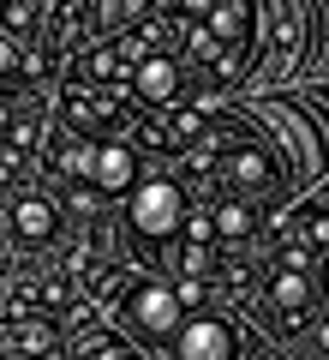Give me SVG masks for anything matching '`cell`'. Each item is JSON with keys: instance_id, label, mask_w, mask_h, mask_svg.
<instances>
[{"instance_id": "obj_1", "label": "cell", "mask_w": 329, "mask_h": 360, "mask_svg": "<svg viewBox=\"0 0 329 360\" xmlns=\"http://www.w3.org/2000/svg\"><path fill=\"white\" fill-rule=\"evenodd\" d=\"M186 180L180 174H138L126 186V234L138 252H156V246H168L180 234V222H186Z\"/></svg>"}, {"instance_id": "obj_2", "label": "cell", "mask_w": 329, "mask_h": 360, "mask_svg": "<svg viewBox=\"0 0 329 360\" xmlns=\"http://www.w3.org/2000/svg\"><path fill=\"white\" fill-rule=\"evenodd\" d=\"M114 319H120V330H126L138 348H168V336L180 330L186 307H180L174 283H156V276H132L126 295H120V307H114Z\"/></svg>"}, {"instance_id": "obj_3", "label": "cell", "mask_w": 329, "mask_h": 360, "mask_svg": "<svg viewBox=\"0 0 329 360\" xmlns=\"http://www.w3.org/2000/svg\"><path fill=\"white\" fill-rule=\"evenodd\" d=\"M240 342H252V336L234 324V312H186L180 330L168 336V348L180 360H228Z\"/></svg>"}, {"instance_id": "obj_4", "label": "cell", "mask_w": 329, "mask_h": 360, "mask_svg": "<svg viewBox=\"0 0 329 360\" xmlns=\"http://www.w3.org/2000/svg\"><path fill=\"white\" fill-rule=\"evenodd\" d=\"M60 222H66V205H60V198L30 193V198H18V205H13V217H6V234H13L18 246H54Z\"/></svg>"}, {"instance_id": "obj_5", "label": "cell", "mask_w": 329, "mask_h": 360, "mask_svg": "<svg viewBox=\"0 0 329 360\" xmlns=\"http://www.w3.org/2000/svg\"><path fill=\"white\" fill-rule=\"evenodd\" d=\"M60 324L54 312H0V354H54Z\"/></svg>"}, {"instance_id": "obj_6", "label": "cell", "mask_w": 329, "mask_h": 360, "mask_svg": "<svg viewBox=\"0 0 329 360\" xmlns=\"http://www.w3.org/2000/svg\"><path fill=\"white\" fill-rule=\"evenodd\" d=\"M60 348H66V354H120V360L138 354V342H132L126 330H114L108 319H96V312H84V324H78V330H66Z\"/></svg>"}, {"instance_id": "obj_7", "label": "cell", "mask_w": 329, "mask_h": 360, "mask_svg": "<svg viewBox=\"0 0 329 360\" xmlns=\"http://www.w3.org/2000/svg\"><path fill=\"white\" fill-rule=\"evenodd\" d=\"M36 72H42V54L30 49V42H18V37L0 30V96L30 90V84H36Z\"/></svg>"}, {"instance_id": "obj_8", "label": "cell", "mask_w": 329, "mask_h": 360, "mask_svg": "<svg viewBox=\"0 0 329 360\" xmlns=\"http://www.w3.org/2000/svg\"><path fill=\"white\" fill-rule=\"evenodd\" d=\"M281 13H276V54H269V78H288L293 60H300V37L311 25H305V13L293 6V0H276Z\"/></svg>"}]
</instances>
